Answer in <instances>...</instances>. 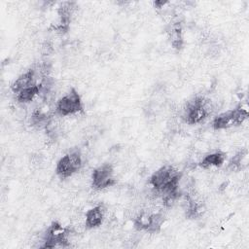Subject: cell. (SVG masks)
Masks as SVG:
<instances>
[{"mask_svg": "<svg viewBox=\"0 0 249 249\" xmlns=\"http://www.w3.org/2000/svg\"><path fill=\"white\" fill-rule=\"evenodd\" d=\"M70 230L62 227L59 223L53 222L46 231L44 235L43 248H55V247H67L69 246L68 235Z\"/></svg>", "mask_w": 249, "mask_h": 249, "instance_id": "6da1fadb", "label": "cell"}, {"mask_svg": "<svg viewBox=\"0 0 249 249\" xmlns=\"http://www.w3.org/2000/svg\"><path fill=\"white\" fill-rule=\"evenodd\" d=\"M211 106L202 97H196L190 101L184 112V120L189 124H196L202 122L210 114Z\"/></svg>", "mask_w": 249, "mask_h": 249, "instance_id": "7a4b0ae2", "label": "cell"}, {"mask_svg": "<svg viewBox=\"0 0 249 249\" xmlns=\"http://www.w3.org/2000/svg\"><path fill=\"white\" fill-rule=\"evenodd\" d=\"M82 167V157L77 151L70 152L64 155L57 162L56 174L61 178L65 179L72 176Z\"/></svg>", "mask_w": 249, "mask_h": 249, "instance_id": "3957f363", "label": "cell"}, {"mask_svg": "<svg viewBox=\"0 0 249 249\" xmlns=\"http://www.w3.org/2000/svg\"><path fill=\"white\" fill-rule=\"evenodd\" d=\"M83 109V104L81 97L75 89H71V90L62 96L56 103L55 110L57 114L60 116H69L76 114Z\"/></svg>", "mask_w": 249, "mask_h": 249, "instance_id": "277c9868", "label": "cell"}, {"mask_svg": "<svg viewBox=\"0 0 249 249\" xmlns=\"http://www.w3.org/2000/svg\"><path fill=\"white\" fill-rule=\"evenodd\" d=\"M92 186L95 189L101 190L107 187L115 185L116 180L114 179V169L109 163H104L92 171L91 175Z\"/></svg>", "mask_w": 249, "mask_h": 249, "instance_id": "5b68a950", "label": "cell"}, {"mask_svg": "<svg viewBox=\"0 0 249 249\" xmlns=\"http://www.w3.org/2000/svg\"><path fill=\"white\" fill-rule=\"evenodd\" d=\"M35 84V71L33 69L28 70L27 72L21 74L16 81L12 84V90L14 93H18L22 89L32 87Z\"/></svg>", "mask_w": 249, "mask_h": 249, "instance_id": "8992f818", "label": "cell"}, {"mask_svg": "<svg viewBox=\"0 0 249 249\" xmlns=\"http://www.w3.org/2000/svg\"><path fill=\"white\" fill-rule=\"evenodd\" d=\"M104 207L102 205H96L90 208L86 213V227L88 229H94L99 227L104 219Z\"/></svg>", "mask_w": 249, "mask_h": 249, "instance_id": "52a82bcc", "label": "cell"}, {"mask_svg": "<svg viewBox=\"0 0 249 249\" xmlns=\"http://www.w3.org/2000/svg\"><path fill=\"white\" fill-rule=\"evenodd\" d=\"M212 124H213L214 129H224V128H228L231 125H236L233 109L218 115L214 119Z\"/></svg>", "mask_w": 249, "mask_h": 249, "instance_id": "ba28073f", "label": "cell"}, {"mask_svg": "<svg viewBox=\"0 0 249 249\" xmlns=\"http://www.w3.org/2000/svg\"><path fill=\"white\" fill-rule=\"evenodd\" d=\"M226 160V154L222 152H215L205 156L200 161L199 165L202 168H209L212 166H221Z\"/></svg>", "mask_w": 249, "mask_h": 249, "instance_id": "9c48e42d", "label": "cell"}, {"mask_svg": "<svg viewBox=\"0 0 249 249\" xmlns=\"http://www.w3.org/2000/svg\"><path fill=\"white\" fill-rule=\"evenodd\" d=\"M41 92V86L40 85H34L32 87L26 88L19 91L17 94V99L19 102L25 103V102H30L32 101L39 93Z\"/></svg>", "mask_w": 249, "mask_h": 249, "instance_id": "30bf717a", "label": "cell"}, {"mask_svg": "<svg viewBox=\"0 0 249 249\" xmlns=\"http://www.w3.org/2000/svg\"><path fill=\"white\" fill-rule=\"evenodd\" d=\"M163 223H164V216L161 213L158 212V213L150 214L145 231L151 233L158 232L160 231Z\"/></svg>", "mask_w": 249, "mask_h": 249, "instance_id": "8fae6325", "label": "cell"}, {"mask_svg": "<svg viewBox=\"0 0 249 249\" xmlns=\"http://www.w3.org/2000/svg\"><path fill=\"white\" fill-rule=\"evenodd\" d=\"M245 156H246V152H245V154H244L243 151L237 153V154H236L235 156H233V158L231 160L229 166H230L231 168H232V169L239 168L240 165H241V163H242V160L244 159Z\"/></svg>", "mask_w": 249, "mask_h": 249, "instance_id": "7c38bea8", "label": "cell"}]
</instances>
